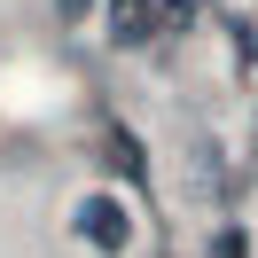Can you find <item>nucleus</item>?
<instances>
[{"label":"nucleus","mask_w":258,"mask_h":258,"mask_svg":"<svg viewBox=\"0 0 258 258\" xmlns=\"http://www.w3.org/2000/svg\"><path fill=\"white\" fill-rule=\"evenodd\" d=\"M79 235L94 242V250H125V242H133V219H125L117 196H86V204H79Z\"/></svg>","instance_id":"1"},{"label":"nucleus","mask_w":258,"mask_h":258,"mask_svg":"<svg viewBox=\"0 0 258 258\" xmlns=\"http://www.w3.org/2000/svg\"><path fill=\"white\" fill-rule=\"evenodd\" d=\"M110 24H117V39H141V32H149V0H117Z\"/></svg>","instance_id":"2"},{"label":"nucleus","mask_w":258,"mask_h":258,"mask_svg":"<svg viewBox=\"0 0 258 258\" xmlns=\"http://www.w3.org/2000/svg\"><path fill=\"white\" fill-rule=\"evenodd\" d=\"M211 258H250V235H242V227H219V235H211Z\"/></svg>","instance_id":"3"},{"label":"nucleus","mask_w":258,"mask_h":258,"mask_svg":"<svg viewBox=\"0 0 258 258\" xmlns=\"http://www.w3.org/2000/svg\"><path fill=\"white\" fill-rule=\"evenodd\" d=\"M55 8H63V16H86V8H94V0H55Z\"/></svg>","instance_id":"4"}]
</instances>
